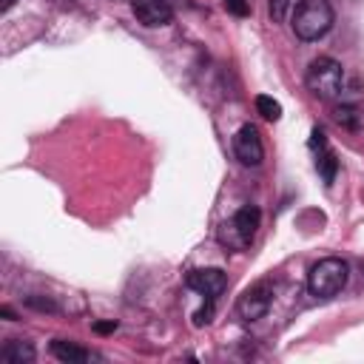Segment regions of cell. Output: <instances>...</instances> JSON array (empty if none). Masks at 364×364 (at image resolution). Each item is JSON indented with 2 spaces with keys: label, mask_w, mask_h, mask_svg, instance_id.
I'll use <instances>...</instances> for the list:
<instances>
[{
  "label": "cell",
  "mask_w": 364,
  "mask_h": 364,
  "mask_svg": "<svg viewBox=\"0 0 364 364\" xmlns=\"http://www.w3.org/2000/svg\"><path fill=\"white\" fill-rule=\"evenodd\" d=\"M270 301H273V287L267 282H259L253 287H247L239 301H236V313L242 316V321H256L262 318L267 310H270Z\"/></svg>",
  "instance_id": "5b68a950"
},
{
  "label": "cell",
  "mask_w": 364,
  "mask_h": 364,
  "mask_svg": "<svg viewBox=\"0 0 364 364\" xmlns=\"http://www.w3.org/2000/svg\"><path fill=\"white\" fill-rule=\"evenodd\" d=\"M333 9L327 0H301L290 17V28L299 40H318L333 28Z\"/></svg>",
  "instance_id": "6da1fadb"
},
{
  "label": "cell",
  "mask_w": 364,
  "mask_h": 364,
  "mask_svg": "<svg viewBox=\"0 0 364 364\" xmlns=\"http://www.w3.org/2000/svg\"><path fill=\"white\" fill-rule=\"evenodd\" d=\"M26 304L34 310H43V313H57V304L51 299H43V296H26Z\"/></svg>",
  "instance_id": "9a60e30c"
},
{
  "label": "cell",
  "mask_w": 364,
  "mask_h": 364,
  "mask_svg": "<svg viewBox=\"0 0 364 364\" xmlns=\"http://www.w3.org/2000/svg\"><path fill=\"white\" fill-rule=\"evenodd\" d=\"M114 327H117L114 321H97V324H94V330H97V333H111Z\"/></svg>",
  "instance_id": "ac0fdd59"
},
{
  "label": "cell",
  "mask_w": 364,
  "mask_h": 364,
  "mask_svg": "<svg viewBox=\"0 0 364 364\" xmlns=\"http://www.w3.org/2000/svg\"><path fill=\"white\" fill-rule=\"evenodd\" d=\"M0 358L6 364H28L34 361V347L28 341H20V338H11L0 347Z\"/></svg>",
  "instance_id": "8fae6325"
},
{
  "label": "cell",
  "mask_w": 364,
  "mask_h": 364,
  "mask_svg": "<svg viewBox=\"0 0 364 364\" xmlns=\"http://www.w3.org/2000/svg\"><path fill=\"white\" fill-rule=\"evenodd\" d=\"M0 316H6L9 321H14V313H11V307H0Z\"/></svg>",
  "instance_id": "ffe728a7"
},
{
  "label": "cell",
  "mask_w": 364,
  "mask_h": 364,
  "mask_svg": "<svg viewBox=\"0 0 364 364\" xmlns=\"http://www.w3.org/2000/svg\"><path fill=\"white\" fill-rule=\"evenodd\" d=\"M304 85L318 100H336L344 88V68L333 57H316L304 74Z\"/></svg>",
  "instance_id": "3957f363"
},
{
  "label": "cell",
  "mask_w": 364,
  "mask_h": 364,
  "mask_svg": "<svg viewBox=\"0 0 364 364\" xmlns=\"http://www.w3.org/2000/svg\"><path fill=\"white\" fill-rule=\"evenodd\" d=\"M131 11L145 28H159L173 20V9L168 0H131Z\"/></svg>",
  "instance_id": "52a82bcc"
},
{
  "label": "cell",
  "mask_w": 364,
  "mask_h": 364,
  "mask_svg": "<svg viewBox=\"0 0 364 364\" xmlns=\"http://www.w3.org/2000/svg\"><path fill=\"white\" fill-rule=\"evenodd\" d=\"M350 279V264L338 256H327V259H318L310 273H307V290L316 296V299H330L336 293L344 290Z\"/></svg>",
  "instance_id": "7a4b0ae2"
},
{
  "label": "cell",
  "mask_w": 364,
  "mask_h": 364,
  "mask_svg": "<svg viewBox=\"0 0 364 364\" xmlns=\"http://www.w3.org/2000/svg\"><path fill=\"white\" fill-rule=\"evenodd\" d=\"M333 119H336L341 128L355 131V128H361L364 114H361V108H355V105H350V102H341V105L333 108Z\"/></svg>",
  "instance_id": "7c38bea8"
},
{
  "label": "cell",
  "mask_w": 364,
  "mask_h": 364,
  "mask_svg": "<svg viewBox=\"0 0 364 364\" xmlns=\"http://www.w3.org/2000/svg\"><path fill=\"white\" fill-rule=\"evenodd\" d=\"M310 136H313V139H310V145H313V148H318V154H316V168H318L321 179L330 185V182L336 179V171H338L336 154L330 151V145H327V139H324V131L313 128V134H310Z\"/></svg>",
  "instance_id": "9c48e42d"
},
{
  "label": "cell",
  "mask_w": 364,
  "mask_h": 364,
  "mask_svg": "<svg viewBox=\"0 0 364 364\" xmlns=\"http://www.w3.org/2000/svg\"><path fill=\"white\" fill-rule=\"evenodd\" d=\"M210 316H213V299H208V304H205L202 310H196V313H193V321H196V324H208V321H210Z\"/></svg>",
  "instance_id": "e0dca14e"
},
{
  "label": "cell",
  "mask_w": 364,
  "mask_h": 364,
  "mask_svg": "<svg viewBox=\"0 0 364 364\" xmlns=\"http://www.w3.org/2000/svg\"><path fill=\"white\" fill-rule=\"evenodd\" d=\"M14 3H17V0H0V11H3V14H6V11H9V9H11V6H14Z\"/></svg>",
  "instance_id": "d6986e66"
},
{
  "label": "cell",
  "mask_w": 364,
  "mask_h": 364,
  "mask_svg": "<svg viewBox=\"0 0 364 364\" xmlns=\"http://www.w3.org/2000/svg\"><path fill=\"white\" fill-rule=\"evenodd\" d=\"M51 355L63 364H82L88 361V350H82L80 344L74 341H65V338H54L51 341Z\"/></svg>",
  "instance_id": "30bf717a"
},
{
  "label": "cell",
  "mask_w": 364,
  "mask_h": 364,
  "mask_svg": "<svg viewBox=\"0 0 364 364\" xmlns=\"http://www.w3.org/2000/svg\"><path fill=\"white\" fill-rule=\"evenodd\" d=\"M267 9H270V17L276 23H282L287 17V11H290V0H267Z\"/></svg>",
  "instance_id": "5bb4252c"
},
{
  "label": "cell",
  "mask_w": 364,
  "mask_h": 364,
  "mask_svg": "<svg viewBox=\"0 0 364 364\" xmlns=\"http://www.w3.org/2000/svg\"><path fill=\"white\" fill-rule=\"evenodd\" d=\"M225 9H228L230 14H236V17H247V14H250L247 0H225Z\"/></svg>",
  "instance_id": "2e32d148"
},
{
  "label": "cell",
  "mask_w": 364,
  "mask_h": 364,
  "mask_svg": "<svg viewBox=\"0 0 364 364\" xmlns=\"http://www.w3.org/2000/svg\"><path fill=\"white\" fill-rule=\"evenodd\" d=\"M185 282H188V287H191V290L202 293L205 299H216V296L225 290V284H228V279H225V273H222L219 267H202V270H191Z\"/></svg>",
  "instance_id": "ba28073f"
},
{
  "label": "cell",
  "mask_w": 364,
  "mask_h": 364,
  "mask_svg": "<svg viewBox=\"0 0 364 364\" xmlns=\"http://www.w3.org/2000/svg\"><path fill=\"white\" fill-rule=\"evenodd\" d=\"M233 154H236V159H239L242 165H247V168L262 165V159H264V148H262L259 131H256L250 122L242 125V128L236 131V136H233Z\"/></svg>",
  "instance_id": "8992f818"
},
{
  "label": "cell",
  "mask_w": 364,
  "mask_h": 364,
  "mask_svg": "<svg viewBox=\"0 0 364 364\" xmlns=\"http://www.w3.org/2000/svg\"><path fill=\"white\" fill-rule=\"evenodd\" d=\"M259 225H262V210L256 205H245L219 228V242L228 250H245L253 242Z\"/></svg>",
  "instance_id": "277c9868"
},
{
  "label": "cell",
  "mask_w": 364,
  "mask_h": 364,
  "mask_svg": "<svg viewBox=\"0 0 364 364\" xmlns=\"http://www.w3.org/2000/svg\"><path fill=\"white\" fill-rule=\"evenodd\" d=\"M256 111H259L262 119H267V122H276V119L282 117V105H279L273 97H267V94H259V97H256Z\"/></svg>",
  "instance_id": "4fadbf2b"
}]
</instances>
